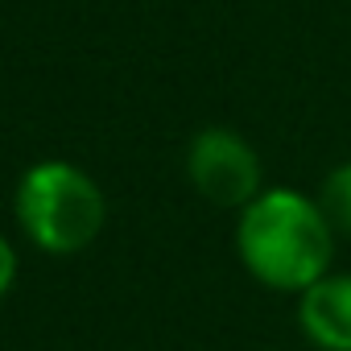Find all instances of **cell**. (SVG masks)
Instances as JSON below:
<instances>
[{"label":"cell","instance_id":"6da1fadb","mask_svg":"<svg viewBox=\"0 0 351 351\" xmlns=\"http://www.w3.org/2000/svg\"><path fill=\"white\" fill-rule=\"evenodd\" d=\"M236 252L248 277L277 293H302L335 261V228L318 199L277 186L261 191L236 219Z\"/></svg>","mask_w":351,"mask_h":351},{"label":"cell","instance_id":"7a4b0ae2","mask_svg":"<svg viewBox=\"0 0 351 351\" xmlns=\"http://www.w3.org/2000/svg\"><path fill=\"white\" fill-rule=\"evenodd\" d=\"M17 228L34 248L50 256H75L95 244L108 223V199L99 182L75 161L50 157L21 173L13 195Z\"/></svg>","mask_w":351,"mask_h":351},{"label":"cell","instance_id":"3957f363","mask_svg":"<svg viewBox=\"0 0 351 351\" xmlns=\"http://www.w3.org/2000/svg\"><path fill=\"white\" fill-rule=\"evenodd\" d=\"M191 186L223 211H240L261 195V157L236 128H199L186 145Z\"/></svg>","mask_w":351,"mask_h":351},{"label":"cell","instance_id":"277c9868","mask_svg":"<svg viewBox=\"0 0 351 351\" xmlns=\"http://www.w3.org/2000/svg\"><path fill=\"white\" fill-rule=\"evenodd\" d=\"M298 326L318 351H351V273H322L298 293Z\"/></svg>","mask_w":351,"mask_h":351},{"label":"cell","instance_id":"5b68a950","mask_svg":"<svg viewBox=\"0 0 351 351\" xmlns=\"http://www.w3.org/2000/svg\"><path fill=\"white\" fill-rule=\"evenodd\" d=\"M318 207H322L326 223L335 228V236H351V161L335 165L326 178H322Z\"/></svg>","mask_w":351,"mask_h":351},{"label":"cell","instance_id":"8992f818","mask_svg":"<svg viewBox=\"0 0 351 351\" xmlns=\"http://www.w3.org/2000/svg\"><path fill=\"white\" fill-rule=\"evenodd\" d=\"M13 281H17V248L9 236H0V302L9 298Z\"/></svg>","mask_w":351,"mask_h":351}]
</instances>
